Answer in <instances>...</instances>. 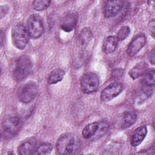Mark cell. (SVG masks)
Instances as JSON below:
<instances>
[{"label":"cell","mask_w":155,"mask_h":155,"mask_svg":"<svg viewBox=\"0 0 155 155\" xmlns=\"http://www.w3.org/2000/svg\"><path fill=\"white\" fill-rule=\"evenodd\" d=\"M150 33L151 35L153 36V37L154 36V20H152L150 22Z\"/></svg>","instance_id":"obj_25"},{"label":"cell","mask_w":155,"mask_h":155,"mask_svg":"<svg viewBox=\"0 0 155 155\" xmlns=\"http://www.w3.org/2000/svg\"><path fill=\"white\" fill-rule=\"evenodd\" d=\"M99 84L97 75L93 72L85 73L81 81V88L84 93H91L95 91Z\"/></svg>","instance_id":"obj_9"},{"label":"cell","mask_w":155,"mask_h":155,"mask_svg":"<svg viewBox=\"0 0 155 155\" xmlns=\"http://www.w3.org/2000/svg\"><path fill=\"white\" fill-rule=\"evenodd\" d=\"M109 123L107 120L90 123L84 128L82 135L86 139H98L107 131Z\"/></svg>","instance_id":"obj_2"},{"label":"cell","mask_w":155,"mask_h":155,"mask_svg":"<svg viewBox=\"0 0 155 155\" xmlns=\"http://www.w3.org/2000/svg\"><path fill=\"white\" fill-rule=\"evenodd\" d=\"M78 14L75 12H68L64 15L60 22L61 29L65 32L73 31L78 22Z\"/></svg>","instance_id":"obj_12"},{"label":"cell","mask_w":155,"mask_h":155,"mask_svg":"<svg viewBox=\"0 0 155 155\" xmlns=\"http://www.w3.org/2000/svg\"><path fill=\"white\" fill-rule=\"evenodd\" d=\"M147 134L146 126H141L136 128L133 133L131 138V144L133 147L139 145L145 138Z\"/></svg>","instance_id":"obj_16"},{"label":"cell","mask_w":155,"mask_h":155,"mask_svg":"<svg viewBox=\"0 0 155 155\" xmlns=\"http://www.w3.org/2000/svg\"><path fill=\"white\" fill-rule=\"evenodd\" d=\"M39 92V85L36 82H28L20 90L19 99L21 102L27 104L33 101Z\"/></svg>","instance_id":"obj_8"},{"label":"cell","mask_w":155,"mask_h":155,"mask_svg":"<svg viewBox=\"0 0 155 155\" xmlns=\"http://www.w3.org/2000/svg\"><path fill=\"white\" fill-rule=\"evenodd\" d=\"M26 27L30 36L34 39L39 38L44 31L42 21L36 14H33L28 17Z\"/></svg>","instance_id":"obj_7"},{"label":"cell","mask_w":155,"mask_h":155,"mask_svg":"<svg viewBox=\"0 0 155 155\" xmlns=\"http://www.w3.org/2000/svg\"><path fill=\"white\" fill-rule=\"evenodd\" d=\"M29 34L27 27L22 22L14 24L12 30V39L13 45L18 49H24L29 40Z\"/></svg>","instance_id":"obj_4"},{"label":"cell","mask_w":155,"mask_h":155,"mask_svg":"<svg viewBox=\"0 0 155 155\" xmlns=\"http://www.w3.org/2000/svg\"><path fill=\"white\" fill-rule=\"evenodd\" d=\"M65 74L64 70L61 68H56L53 70L50 74L47 82L49 84H55L61 81Z\"/></svg>","instance_id":"obj_19"},{"label":"cell","mask_w":155,"mask_h":155,"mask_svg":"<svg viewBox=\"0 0 155 155\" xmlns=\"http://www.w3.org/2000/svg\"><path fill=\"white\" fill-rule=\"evenodd\" d=\"M21 122L20 119L13 114L5 115L2 120V134L5 139H10L18 133Z\"/></svg>","instance_id":"obj_3"},{"label":"cell","mask_w":155,"mask_h":155,"mask_svg":"<svg viewBox=\"0 0 155 155\" xmlns=\"http://www.w3.org/2000/svg\"><path fill=\"white\" fill-rule=\"evenodd\" d=\"M123 85L119 82H113L108 85L101 93V100L107 102L118 96L123 90Z\"/></svg>","instance_id":"obj_10"},{"label":"cell","mask_w":155,"mask_h":155,"mask_svg":"<svg viewBox=\"0 0 155 155\" xmlns=\"http://www.w3.org/2000/svg\"><path fill=\"white\" fill-rule=\"evenodd\" d=\"M118 43V39L116 36H108L105 38L103 41L102 49V51L106 54H110L113 52L117 46Z\"/></svg>","instance_id":"obj_17"},{"label":"cell","mask_w":155,"mask_h":155,"mask_svg":"<svg viewBox=\"0 0 155 155\" xmlns=\"http://www.w3.org/2000/svg\"><path fill=\"white\" fill-rule=\"evenodd\" d=\"M130 33V28L128 26L122 27L117 33V39L118 41H123L128 36Z\"/></svg>","instance_id":"obj_23"},{"label":"cell","mask_w":155,"mask_h":155,"mask_svg":"<svg viewBox=\"0 0 155 155\" xmlns=\"http://www.w3.org/2000/svg\"><path fill=\"white\" fill-rule=\"evenodd\" d=\"M147 70V65L145 62H140L134 65L130 71L129 75L133 79H137L140 76H142L145 71Z\"/></svg>","instance_id":"obj_18"},{"label":"cell","mask_w":155,"mask_h":155,"mask_svg":"<svg viewBox=\"0 0 155 155\" xmlns=\"http://www.w3.org/2000/svg\"><path fill=\"white\" fill-rule=\"evenodd\" d=\"M137 115L132 110L125 111L120 114L115 121V127L119 129H125L133 125L136 121Z\"/></svg>","instance_id":"obj_11"},{"label":"cell","mask_w":155,"mask_h":155,"mask_svg":"<svg viewBox=\"0 0 155 155\" xmlns=\"http://www.w3.org/2000/svg\"><path fill=\"white\" fill-rule=\"evenodd\" d=\"M56 147L58 152L60 154H73L79 149L80 142L73 134L65 133L58 139Z\"/></svg>","instance_id":"obj_1"},{"label":"cell","mask_w":155,"mask_h":155,"mask_svg":"<svg viewBox=\"0 0 155 155\" xmlns=\"http://www.w3.org/2000/svg\"><path fill=\"white\" fill-rule=\"evenodd\" d=\"M32 69V62L26 55L20 56L16 61L13 70V76L16 81H21L29 75Z\"/></svg>","instance_id":"obj_5"},{"label":"cell","mask_w":155,"mask_h":155,"mask_svg":"<svg viewBox=\"0 0 155 155\" xmlns=\"http://www.w3.org/2000/svg\"><path fill=\"white\" fill-rule=\"evenodd\" d=\"M154 85V70L153 68L147 70L142 78V85L146 87H153Z\"/></svg>","instance_id":"obj_20"},{"label":"cell","mask_w":155,"mask_h":155,"mask_svg":"<svg viewBox=\"0 0 155 155\" xmlns=\"http://www.w3.org/2000/svg\"><path fill=\"white\" fill-rule=\"evenodd\" d=\"M50 4V1H35L32 3V5L34 9L38 11H42L47 9Z\"/></svg>","instance_id":"obj_22"},{"label":"cell","mask_w":155,"mask_h":155,"mask_svg":"<svg viewBox=\"0 0 155 155\" xmlns=\"http://www.w3.org/2000/svg\"><path fill=\"white\" fill-rule=\"evenodd\" d=\"M124 5L122 1H109L104 7V15L106 18H111L117 15Z\"/></svg>","instance_id":"obj_14"},{"label":"cell","mask_w":155,"mask_h":155,"mask_svg":"<svg viewBox=\"0 0 155 155\" xmlns=\"http://www.w3.org/2000/svg\"><path fill=\"white\" fill-rule=\"evenodd\" d=\"M36 147V140L31 137L21 143L18 147L17 151L18 154L22 155L33 154Z\"/></svg>","instance_id":"obj_15"},{"label":"cell","mask_w":155,"mask_h":155,"mask_svg":"<svg viewBox=\"0 0 155 155\" xmlns=\"http://www.w3.org/2000/svg\"><path fill=\"white\" fill-rule=\"evenodd\" d=\"M148 57L150 63H151L152 64H154V48L151 51H150V52L148 53Z\"/></svg>","instance_id":"obj_24"},{"label":"cell","mask_w":155,"mask_h":155,"mask_svg":"<svg viewBox=\"0 0 155 155\" xmlns=\"http://www.w3.org/2000/svg\"><path fill=\"white\" fill-rule=\"evenodd\" d=\"M53 150V147L50 143H42L37 146L33 154H48Z\"/></svg>","instance_id":"obj_21"},{"label":"cell","mask_w":155,"mask_h":155,"mask_svg":"<svg viewBox=\"0 0 155 155\" xmlns=\"http://www.w3.org/2000/svg\"><path fill=\"white\" fill-rule=\"evenodd\" d=\"M146 44V37L143 34H139L136 36L129 44L127 53L129 56H133L136 54Z\"/></svg>","instance_id":"obj_13"},{"label":"cell","mask_w":155,"mask_h":155,"mask_svg":"<svg viewBox=\"0 0 155 155\" xmlns=\"http://www.w3.org/2000/svg\"><path fill=\"white\" fill-rule=\"evenodd\" d=\"M79 44L82 59H87L88 57V54L91 53L93 44V36L90 28H84L82 30L79 36Z\"/></svg>","instance_id":"obj_6"}]
</instances>
